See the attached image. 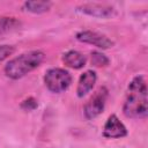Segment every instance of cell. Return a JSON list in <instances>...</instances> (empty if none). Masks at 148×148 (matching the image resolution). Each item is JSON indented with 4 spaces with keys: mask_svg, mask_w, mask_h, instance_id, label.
Wrapping results in <instances>:
<instances>
[{
    "mask_svg": "<svg viewBox=\"0 0 148 148\" xmlns=\"http://www.w3.org/2000/svg\"><path fill=\"white\" fill-rule=\"evenodd\" d=\"M147 84L143 76H135L130 86L123 111L130 118H145L148 112L147 106Z\"/></svg>",
    "mask_w": 148,
    "mask_h": 148,
    "instance_id": "obj_1",
    "label": "cell"
},
{
    "mask_svg": "<svg viewBox=\"0 0 148 148\" xmlns=\"http://www.w3.org/2000/svg\"><path fill=\"white\" fill-rule=\"evenodd\" d=\"M45 54L42 51H29L9 60L5 66V73L10 79H20L29 72L37 68L44 60Z\"/></svg>",
    "mask_w": 148,
    "mask_h": 148,
    "instance_id": "obj_2",
    "label": "cell"
},
{
    "mask_svg": "<svg viewBox=\"0 0 148 148\" xmlns=\"http://www.w3.org/2000/svg\"><path fill=\"white\" fill-rule=\"evenodd\" d=\"M44 82L52 92H62L72 83L71 74L62 68H51L45 73Z\"/></svg>",
    "mask_w": 148,
    "mask_h": 148,
    "instance_id": "obj_3",
    "label": "cell"
},
{
    "mask_svg": "<svg viewBox=\"0 0 148 148\" xmlns=\"http://www.w3.org/2000/svg\"><path fill=\"white\" fill-rule=\"evenodd\" d=\"M106 96H108V90L105 88H101L95 94V96L89 99V102L84 105V110H83L87 119H92L102 113V111L104 110Z\"/></svg>",
    "mask_w": 148,
    "mask_h": 148,
    "instance_id": "obj_4",
    "label": "cell"
},
{
    "mask_svg": "<svg viewBox=\"0 0 148 148\" xmlns=\"http://www.w3.org/2000/svg\"><path fill=\"white\" fill-rule=\"evenodd\" d=\"M76 38H77V40H80L82 43H88V44L95 45L101 49H109V47L113 46V42L111 39H109L106 36L101 35L95 31H89V30L81 31V32L76 34Z\"/></svg>",
    "mask_w": 148,
    "mask_h": 148,
    "instance_id": "obj_5",
    "label": "cell"
},
{
    "mask_svg": "<svg viewBox=\"0 0 148 148\" xmlns=\"http://www.w3.org/2000/svg\"><path fill=\"white\" fill-rule=\"evenodd\" d=\"M103 135L109 139L123 138L127 135V130L116 114H111L104 125Z\"/></svg>",
    "mask_w": 148,
    "mask_h": 148,
    "instance_id": "obj_6",
    "label": "cell"
},
{
    "mask_svg": "<svg viewBox=\"0 0 148 148\" xmlns=\"http://www.w3.org/2000/svg\"><path fill=\"white\" fill-rule=\"evenodd\" d=\"M77 10L95 17H109L113 14L112 7L99 3H86L77 7Z\"/></svg>",
    "mask_w": 148,
    "mask_h": 148,
    "instance_id": "obj_7",
    "label": "cell"
},
{
    "mask_svg": "<svg viewBox=\"0 0 148 148\" xmlns=\"http://www.w3.org/2000/svg\"><path fill=\"white\" fill-rule=\"evenodd\" d=\"M96 79H97V76H96V73L94 71L84 72L80 76V80H79V83H77V88H76L77 96L83 97L84 95H87L92 89V87L95 86Z\"/></svg>",
    "mask_w": 148,
    "mask_h": 148,
    "instance_id": "obj_8",
    "label": "cell"
},
{
    "mask_svg": "<svg viewBox=\"0 0 148 148\" xmlns=\"http://www.w3.org/2000/svg\"><path fill=\"white\" fill-rule=\"evenodd\" d=\"M62 60L68 67H72L74 69L82 68L86 65V57L77 51H68L64 54Z\"/></svg>",
    "mask_w": 148,
    "mask_h": 148,
    "instance_id": "obj_9",
    "label": "cell"
},
{
    "mask_svg": "<svg viewBox=\"0 0 148 148\" xmlns=\"http://www.w3.org/2000/svg\"><path fill=\"white\" fill-rule=\"evenodd\" d=\"M51 2L49 1H27L24 2V8L28 12L35 13V14H40L45 13L50 9Z\"/></svg>",
    "mask_w": 148,
    "mask_h": 148,
    "instance_id": "obj_10",
    "label": "cell"
},
{
    "mask_svg": "<svg viewBox=\"0 0 148 148\" xmlns=\"http://www.w3.org/2000/svg\"><path fill=\"white\" fill-rule=\"evenodd\" d=\"M20 25V22L15 17H7L0 16V35L12 31Z\"/></svg>",
    "mask_w": 148,
    "mask_h": 148,
    "instance_id": "obj_11",
    "label": "cell"
},
{
    "mask_svg": "<svg viewBox=\"0 0 148 148\" xmlns=\"http://www.w3.org/2000/svg\"><path fill=\"white\" fill-rule=\"evenodd\" d=\"M91 64L94 66H96V67L106 66V65H109V58L105 54H103V53L94 51L91 53Z\"/></svg>",
    "mask_w": 148,
    "mask_h": 148,
    "instance_id": "obj_12",
    "label": "cell"
},
{
    "mask_svg": "<svg viewBox=\"0 0 148 148\" xmlns=\"http://www.w3.org/2000/svg\"><path fill=\"white\" fill-rule=\"evenodd\" d=\"M14 53V47L10 45H1L0 46V62L12 56Z\"/></svg>",
    "mask_w": 148,
    "mask_h": 148,
    "instance_id": "obj_13",
    "label": "cell"
},
{
    "mask_svg": "<svg viewBox=\"0 0 148 148\" xmlns=\"http://www.w3.org/2000/svg\"><path fill=\"white\" fill-rule=\"evenodd\" d=\"M21 108H22L23 110H25V111H32V110H35V109L37 108V102H36L35 98L29 97L28 99H25V101L21 104Z\"/></svg>",
    "mask_w": 148,
    "mask_h": 148,
    "instance_id": "obj_14",
    "label": "cell"
}]
</instances>
